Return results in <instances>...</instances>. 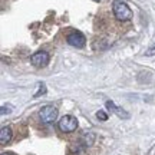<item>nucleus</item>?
Returning <instances> with one entry per match:
<instances>
[{
	"instance_id": "1",
	"label": "nucleus",
	"mask_w": 155,
	"mask_h": 155,
	"mask_svg": "<svg viewBox=\"0 0 155 155\" xmlns=\"http://www.w3.org/2000/svg\"><path fill=\"white\" fill-rule=\"evenodd\" d=\"M114 15L118 20H122V22H127V20H131L132 19V10L129 9V6L122 2V0H115L114 2Z\"/></svg>"
},
{
	"instance_id": "2",
	"label": "nucleus",
	"mask_w": 155,
	"mask_h": 155,
	"mask_svg": "<svg viewBox=\"0 0 155 155\" xmlns=\"http://www.w3.org/2000/svg\"><path fill=\"white\" fill-rule=\"evenodd\" d=\"M58 125H59V129H61L62 132H65V134L73 132L78 128V119L72 115H65L61 118V121H59Z\"/></svg>"
},
{
	"instance_id": "3",
	"label": "nucleus",
	"mask_w": 155,
	"mask_h": 155,
	"mask_svg": "<svg viewBox=\"0 0 155 155\" xmlns=\"http://www.w3.org/2000/svg\"><path fill=\"white\" fill-rule=\"evenodd\" d=\"M39 116L43 124H53L58 118V109L52 105H46L39 111Z\"/></svg>"
},
{
	"instance_id": "4",
	"label": "nucleus",
	"mask_w": 155,
	"mask_h": 155,
	"mask_svg": "<svg viewBox=\"0 0 155 155\" xmlns=\"http://www.w3.org/2000/svg\"><path fill=\"white\" fill-rule=\"evenodd\" d=\"M50 61V56L48 52H45V50H40V52H36L35 55H32L30 58V62H32V65L36 68H45Z\"/></svg>"
},
{
	"instance_id": "5",
	"label": "nucleus",
	"mask_w": 155,
	"mask_h": 155,
	"mask_svg": "<svg viewBox=\"0 0 155 155\" xmlns=\"http://www.w3.org/2000/svg\"><path fill=\"white\" fill-rule=\"evenodd\" d=\"M68 43L73 46V48H83L85 43H86V38L83 36L81 32H73L68 36Z\"/></svg>"
},
{
	"instance_id": "6",
	"label": "nucleus",
	"mask_w": 155,
	"mask_h": 155,
	"mask_svg": "<svg viewBox=\"0 0 155 155\" xmlns=\"http://www.w3.org/2000/svg\"><path fill=\"white\" fill-rule=\"evenodd\" d=\"M105 105H106V108H108L109 111H111V112H115V114L119 116V118H124V119H128V118H129V114H128V112H125L124 109H122V108H118V106H116L115 104L112 102V101H106Z\"/></svg>"
},
{
	"instance_id": "7",
	"label": "nucleus",
	"mask_w": 155,
	"mask_h": 155,
	"mask_svg": "<svg viewBox=\"0 0 155 155\" xmlns=\"http://www.w3.org/2000/svg\"><path fill=\"white\" fill-rule=\"evenodd\" d=\"M12 139V129L9 127H3L0 129V144L5 145Z\"/></svg>"
},
{
	"instance_id": "8",
	"label": "nucleus",
	"mask_w": 155,
	"mask_h": 155,
	"mask_svg": "<svg viewBox=\"0 0 155 155\" xmlns=\"http://www.w3.org/2000/svg\"><path fill=\"white\" fill-rule=\"evenodd\" d=\"M45 94H46V85H45V83H40V85H39V91L35 94V98H39L40 95H45Z\"/></svg>"
},
{
	"instance_id": "9",
	"label": "nucleus",
	"mask_w": 155,
	"mask_h": 155,
	"mask_svg": "<svg viewBox=\"0 0 155 155\" xmlns=\"http://www.w3.org/2000/svg\"><path fill=\"white\" fill-rule=\"evenodd\" d=\"M96 118L99 119V121H106L108 119V114L105 111H98L96 112Z\"/></svg>"
},
{
	"instance_id": "10",
	"label": "nucleus",
	"mask_w": 155,
	"mask_h": 155,
	"mask_svg": "<svg viewBox=\"0 0 155 155\" xmlns=\"http://www.w3.org/2000/svg\"><path fill=\"white\" fill-rule=\"evenodd\" d=\"M10 111H12L10 108H7V109H6V106H2V114H3V115H5V114H9Z\"/></svg>"
},
{
	"instance_id": "11",
	"label": "nucleus",
	"mask_w": 155,
	"mask_h": 155,
	"mask_svg": "<svg viewBox=\"0 0 155 155\" xmlns=\"http://www.w3.org/2000/svg\"><path fill=\"white\" fill-rule=\"evenodd\" d=\"M2 155H12V154H6V152H5V154H2Z\"/></svg>"
}]
</instances>
